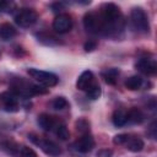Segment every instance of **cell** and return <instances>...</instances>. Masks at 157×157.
Returning <instances> with one entry per match:
<instances>
[{
    "label": "cell",
    "mask_w": 157,
    "mask_h": 157,
    "mask_svg": "<svg viewBox=\"0 0 157 157\" xmlns=\"http://www.w3.org/2000/svg\"><path fill=\"white\" fill-rule=\"evenodd\" d=\"M0 107H2V98H1V96H0Z\"/></svg>",
    "instance_id": "obj_30"
},
{
    "label": "cell",
    "mask_w": 157,
    "mask_h": 157,
    "mask_svg": "<svg viewBox=\"0 0 157 157\" xmlns=\"http://www.w3.org/2000/svg\"><path fill=\"white\" fill-rule=\"evenodd\" d=\"M126 118H128V121L130 123L140 124L144 120V114L139 108H131L129 112H126Z\"/></svg>",
    "instance_id": "obj_18"
},
{
    "label": "cell",
    "mask_w": 157,
    "mask_h": 157,
    "mask_svg": "<svg viewBox=\"0 0 157 157\" xmlns=\"http://www.w3.org/2000/svg\"><path fill=\"white\" fill-rule=\"evenodd\" d=\"M124 146L131 151V152H140L144 148V141L140 137L136 136H129V139L126 140V142L124 144Z\"/></svg>",
    "instance_id": "obj_14"
},
{
    "label": "cell",
    "mask_w": 157,
    "mask_h": 157,
    "mask_svg": "<svg viewBox=\"0 0 157 157\" xmlns=\"http://www.w3.org/2000/svg\"><path fill=\"white\" fill-rule=\"evenodd\" d=\"M37 123H38V125H39L43 130H45V131L53 130V129L55 128V125L58 124L56 120L54 119V117H52V115H49V114H45V113H43V114H40V115L38 117Z\"/></svg>",
    "instance_id": "obj_13"
},
{
    "label": "cell",
    "mask_w": 157,
    "mask_h": 157,
    "mask_svg": "<svg viewBox=\"0 0 157 157\" xmlns=\"http://www.w3.org/2000/svg\"><path fill=\"white\" fill-rule=\"evenodd\" d=\"M38 18V15L34 10L32 9H22L16 16H15V22L20 27H31L32 25L36 23Z\"/></svg>",
    "instance_id": "obj_7"
},
{
    "label": "cell",
    "mask_w": 157,
    "mask_h": 157,
    "mask_svg": "<svg viewBox=\"0 0 157 157\" xmlns=\"http://www.w3.org/2000/svg\"><path fill=\"white\" fill-rule=\"evenodd\" d=\"M54 130H55L56 136H58L59 139H61V140H67V139L70 137V132H69V130H67L66 125H65V124H63V123L56 124V125H55V128H54Z\"/></svg>",
    "instance_id": "obj_20"
},
{
    "label": "cell",
    "mask_w": 157,
    "mask_h": 157,
    "mask_svg": "<svg viewBox=\"0 0 157 157\" xmlns=\"http://www.w3.org/2000/svg\"><path fill=\"white\" fill-rule=\"evenodd\" d=\"M2 98V108L6 112H17L20 105H18V101L16 94L13 93H2L1 94Z\"/></svg>",
    "instance_id": "obj_12"
},
{
    "label": "cell",
    "mask_w": 157,
    "mask_h": 157,
    "mask_svg": "<svg viewBox=\"0 0 157 157\" xmlns=\"http://www.w3.org/2000/svg\"><path fill=\"white\" fill-rule=\"evenodd\" d=\"M144 85V81L140 76L135 75V76H130L129 78L125 80V87L130 91H136V90H140Z\"/></svg>",
    "instance_id": "obj_17"
},
{
    "label": "cell",
    "mask_w": 157,
    "mask_h": 157,
    "mask_svg": "<svg viewBox=\"0 0 157 157\" xmlns=\"http://www.w3.org/2000/svg\"><path fill=\"white\" fill-rule=\"evenodd\" d=\"M16 36V29L10 23H2L0 26V37L4 40H9Z\"/></svg>",
    "instance_id": "obj_16"
},
{
    "label": "cell",
    "mask_w": 157,
    "mask_h": 157,
    "mask_svg": "<svg viewBox=\"0 0 157 157\" xmlns=\"http://www.w3.org/2000/svg\"><path fill=\"white\" fill-rule=\"evenodd\" d=\"M118 76H119V70L115 67H110V69L102 71V77L108 85H115Z\"/></svg>",
    "instance_id": "obj_15"
},
{
    "label": "cell",
    "mask_w": 157,
    "mask_h": 157,
    "mask_svg": "<svg viewBox=\"0 0 157 157\" xmlns=\"http://www.w3.org/2000/svg\"><path fill=\"white\" fill-rule=\"evenodd\" d=\"M83 26L86 31L91 33H102L103 23L99 12H94V11L87 12L83 17Z\"/></svg>",
    "instance_id": "obj_5"
},
{
    "label": "cell",
    "mask_w": 157,
    "mask_h": 157,
    "mask_svg": "<svg viewBox=\"0 0 157 157\" xmlns=\"http://www.w3.org/2000/svg\"><path fill=\"white\" fill-rule=\"evenodd\" d=\"M112 120H113V124L115 126H123L128 123V118H126V112L124 109H117L114 113H113V117H112Z\"/></svg>",
    "instance_id": "obj_19"
},
{
    "label": "cell",
    "mask_w": 157,
    "mask_h": 157,
    "mask_svg": "<svg viewBox=\"0 0 157 157\" xmlns=\"http://www.w3.org/2000/svg\"><path fill=\"white\" fill-rule=\"evenodd\" d=\"M20 157H37V155L32 148H29L27 146H22V148L20 151Z\"/></svg>",
    "instance_id": "obj_25"
},
{
    "label": "cell",
    "mask_w": 157,
    "mask_h": 157,
    "mask_svg": "<svg viewBox=\"0 0 157 157\" xmlns=\"http://www.w3.org/2000/svg\"><path fill=\"white\" fill-rule=\"evenodd\" d=\"M129 134H119V135H115L113 137V142L115 145H124L126 142V140L129 139Z\"/></svg>",
    "instance_id": "obj_24"
},
{
    "label": "cell",
    "mask_w": 157,
    "mask_h": 157,
    "mask_svg": "<svg viewBox=\"0 0 157 157\" xmlns=\"http://www.w3.org/2000/svg\"><path fill=\"white\" fill-rule=\"evenodd\" d=\"M86 94H87V97H88L90 99H98V98L101 97V94H102V90H101L99 85H98L97 82H94V83L86 91Z\"/></svg>",
    "instance_id": "obj_21"
},
{
    "label": "cell",
    "mask_w": 157,
    "mask_h": 157,
    "mask_svg": "<svg viewBox=\"0 0 157 157\" xmlns=\"http://www.w3.org/2000/svg\"><path fill=\"white\" fill-rule=\"evenodd\" d=\"M76 129H77V131H80L82 135H83V134H88V131H90V123H88L86 119L81 118V119H78V120L76 121Z\"/></svg>",
    "instance_id": "obj_23"
},
{
    "label": "cell",
    "mask_w": 157,
    "mask_h": 157,
    "mask_svg": "<svg viewBox=\"0 0 157 157\" xmlns=\"http://www.w3.org/2000/svg\"><path fill=\"white\" fill-rule=\"evenodd\" d=\"M27 72L32 78H34L37 82H39L40 85H43L45 87H53L59 81L58 76L53 72H49V71H43V70H39V69L29 67L27 70Z\"/></svg>",
    "instance_id": "obj_3"
},
{
    "label": "cell",
    "mask_w": 157,
    "mask_h": 157,
    "mask_svg": "<svg viewBox=\"0 0 157 157\" xmlns=\"http://www.w3.org/2000/svg\"><path fill=\"white\" fill-rule=\"evenodd\" d=\"M135 67L140 72H142L145 75H148V76L150 75H155L156 71H157L156 61L153 59H150V58H141V59H139L136 61V64H135Z\"/></svg>",
    "instance_id": "obj_10"
},
{
    "label": "cell",
    "mask_w": 157,
    "mask_h": 157,
    "mask_svg": "<svg viewBox=\"0 0 157 157\" xmlns=\"http://www.w3.org/2000/svg\"><path fill=\"white\" fill-rule=\"evenodd\" d=\"M97 157H112L113 156V151L112 150H108V148H102L97 152L96 155Z\"/></svg>",
    "instance_id": "obj_27"
},
{
    "label": "cell",
    "mask_w": 157,
    "mask_h": 157,
    "mask_svg": "<svg viewBox=\"0 0 157 157\" xmlns=\"http://www.w3.org/2000/svg\"><path fill=\"white\" fill-rule=\"evenodd\" d=\"M52 7L54 9L53 11H58L59 9H61V7H63V4H61V2H56V4H53V5H52Z\"/></svg>",
    "instance_id": "obj_29"
},
{
    "label": "cell",
    "mask_w": 157,
    "mask_h": 157,
    "mask_svg": "<svg viewBox=\"0 0 157 157\" xmlns=\"http://www.w3.org/2000/svg\"><path fill=\"white\" fill-rule=\"evenodd\" d=\"M131 22L134 25V27L142 33H148L150 31V23H148V18L146 12L141 9V7H134L131 10Z\"/></svg>",
    "instance_id": "obj_4"
},
{
    "label": "cell",
    "mask_w": 157,
    "mask_h": 157,
    "mask_svg": "<svg viewBox=\"0 0 157 157\" xmlns=\"http://www.w3.org/2000/svg\"><path fill=\"white\" fill-rule=\"evenodd\" d=\"M74 147L76 151L81 152V153H87V152L92 151V148L94 147V140L90 134H83L75 141Z\"/></svg>",
    "instance_id": "obj_9"
},
{
    "label": "cell",
    "mask_w": 157,
    "mask_h": 157,
    "mask_svg": "<svg viewBox=\"0 0 157 157\" xmlns=\"http://www.w3.org/2000/svg\"><path fill=\"white\" fill-rule=\"evenodd\" d=\"M29 139H31L36 145H38L45 155H48V156H50V157H58V156H60L61 150H60V147H59L54 141H52V140H45V139H39V137H36V136H33V135H31Z\"/></svg>",
    "instance_id": "obj_6"
},
{
    "label": "cell",
    "mask_w": 157,
    "mask_h": 157,
    "mask_svg": "<svg viewBox=\"0 0 157 157\" xmlns=\"http://www.w3.org/2000/svg\"><path fill=\"white\" fill-rule=\"evenodd\" d=\"M11 4L7 2V1H4V0H0V11H5Z\"/></svg>",
    "instance_id": "obj_28"
},
{
    "label": "cell",
    "mask_w": 157,
    "mask_h": 157,
    "mask_svg": "<svg viewBox=\"0 0 157 157\" xmlns=\"http://www.w3.org/2000/svg\"><path fill=\"white\" fill-rule=\"evenodd\" d=\"M52 107L56 110H61V109H65L69 107V103L65 99V97H56L53 102H52Z\"/></svg>",
    "instance_id": "obj_22"
},
{
    "label": "cell",
    "mask_w": 157,
    "mask_h": 157,
    "mask_svg": "<svg viewBox=\"0 0 157 157\" xmlns=\"http://www.w3.org/2000/svg\"><path fill=\"white\" fill-rule=\"evenodd\" d=\"M12 91L16 94L23 96V97H29L33 94H44L48 92L47 88L42 87V86H37V85H32L22 78H16L12 82Z\"/></svg>",
    "instance_id": "obj_2"
},
{
    "label": "cell",
    "mask_w": 157,
    "mask_h": 157,
    "mask_svg": "<svg viewBox=\"0 0 157 157\" xmlns=\"http://www.w3.org/2000/svg\"><path fill=\"white\" fill-rule=\"evenodd\" d=\"M97 48V42L96 40H87L86 43H85V45H83V49L86 50V52H92V50H94Z\"/></svg>",
    "instance_id": "obj_26"
},
{
    "label": "cell",
    "mask_w": 157,
    "mask_h": 157,
    "mask_svg": "<svg viewBox=\"0 0 157 157\" xmlns=\"http://www.w3.org/2000/svg\"><path fill=\"white\" fill-rule=\"evenodd\" d=\"M72 27V20L67 13L58 15L53 21V28L58 33H66Z\"/></svg>",
    "instance_id": "obj_8"
},
{
    "label": "cell",
    "mask_w": 157,
    "mask_h": 157,
    "mask_svg": "<svg viewBox=\"0 0 157 157\" xmlns=\"http://www.w3.org/2000/svg\"><path fill=\"white\" fill-rule=\"evenodd\" d=\"M99 15H101L102 23H103L102 33L113 34V33L121 31V28L124 26L123 15L120 12V9L115 4H112V2L104 4L101 7Z\"/></svg>",
    "instance_id": "obj_1"
},
{
    "label": "cell",
    "mask_w": 157,
    "mask_h": 157,
    "mask_svg": "<svg viewBox=\"0 0 157 157\" xmlns=\"http://www.w3.org/2000/svg\"><path fill=\"white\" fill-rule=\"evenodd\" d=\"M94 82H96V81H94L93 72L90 71V70H86V71H83V72L78 76L77 81H76V87H77L78 90H81V91H87Z\"/></svg>",
    "instance_id": "obj_11"
}]
</instances>
